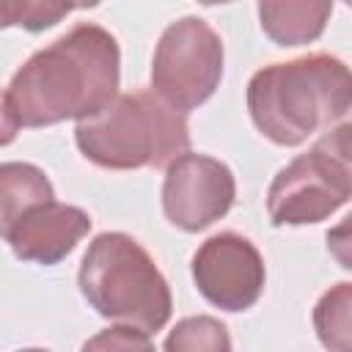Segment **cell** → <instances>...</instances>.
<instances>
[{"mask_svg":"<svg viewBox=\"0 0 352 352\" xmlns=\"http://www.w3.org/2000/svg\"><path fill=\"white\" fill-rule=\"evenodd\" d=\"M118 80L116 36L102 25L80 22L16 69L6 99L19 126H52L104 110L118 96Z\"/></svg>","mask_w":352,"mask_h":352,"instance_id":"1","label":"cell"},{"mask_svg":"<svg viewBox=\"0 0 352 352\" xmlns=\"http://www.w3.org/2000/svg\"><path fill=\"white\" fill-rule=\"evenodd\" d=\"M349 107V69L327 52L270 63L248 82V113L275 146H300L316 132L344 124Z\"/></svg>","mask_w":352,"mask_h":352,"instance_id":"2","label":"cell"},{"mask_svg":"<svg viewBox=\"0 0 352 352\" xmlns=\"http://www.w3.org/2000/svg\"><path fill=\"white\" fill-rule=\"evenodd\" d=\"M74 140L82 157L99 168H168L190 151V126L154 91H132L77 121Z\"/></svg>","mask_w":352,"mask_h":352,"instance_id":"3","label":"cell"},{"mask_svg":"<svg viewBox=\"0 0 352 352\" xmlns=\"http://www.w3.org/2000/svg\"><path fill=\"white\" fill-rule=\"evenodd\" d=\"M77 283L91 308L124 327L157 333L170 319V289L148 250L121 231H104L82 253Z\"/></svg>","mask_w":352,"mask_h":352,"instance_id":"4","label":"cell"},{"mask_svg":"<svg viewBox=\"0 0 352 352\" xmlns=\"http://www.w3.org/2000/svg\"><path fill=\"white\" fill-rule=\"evenodd\" d=\"M349 151V124L344 121L280 168L267 190L272 226H314L338 212L352 195Z\"/></svg>","mask_w":352,"mask_h":352,"instance_id":"5","label":"cell"},{"mask_svg":"<svg viewBox=\"0 0 352 352\" xmlns=\"http://www.w3.org/2000/svg\"><path fill=\"white\" fill-rule=\"evenodd\" d=\"M223 77V38L201 16L170 22L151 60V91L176 113L201 107Z\"/></svg>","mask_w":352,"mask_h":352,"instance_id":"6","label":"cell"},{"mask_svg":"<svg viewBox=\"0 0 352 352\" xmlns=\"http://www.w3.org/2000/svg\"><path fill=\"white\" fill-rule=\"evenodd\" d=\"M236 182L226 162L206 154H182L165 168L162 212L182 231H204L228 214Z\"/></svg>","mask_w":352,"mask_h":352,"instance_id":"7","label":"cell"},{"mask_svg":"<svg viewBox=\"0 0 352 352\" xmlns=\"http://www.w3.org/2000/svg\"><path fill=\"white\" fill-rule=\"evenodd\" d=\"M192 280L206 302L234 314L258 302L267 270L258 248L248 236L236 231H220L195 250Z\"/></svg>","mask_w":352,"mask_h":352,"instance_id":"8","label":"cell"},{"mask_svg":"<svg viewBox=\"0 0 352 352\" xmlns=\"http://www.w3.org/2000/svg\"><path fill=\"white\" fill-rule=\"evenodd\" d=\"M88 231H91L88 212H82L80 206L50 201V204L30 209L8 231L6 242L11 245L19 261L50 267L66 258Z\"/></svg>","mask_w":352,"mask_h":352,"instance_id":"9","label":"cell"},{"mask_svg":"<svg viewBox=\"0 0 352 352\" xmlns=\"http://www.w3.org/2000/svg\"><path fill=\"white\" fill-rule=\"evenodd\" d=\"M333 14V3L314 0H286V3H258L261 30L278 47L311 44L324 33Z\"/></svg>","mask_w":352,"mask_h":352,"instance_id":"10","label":"cell"},{"mask_svg":"<svg viewBox=\"0 0 352 352\" xmlns=\"http://www.w3.org/2000/svg\"><path fill=\"white\" fill-rule=\"evenodd\" d=\"M55 201L47 173L30 162H0V239L36 206Z\"/></svg>","mask_w":352,"mask_h":352,"instance_id":"11","label":"cell"},{"mask_svg":"<svg viewBox=\"0 0 352 352\" xmlns=\"http://www.w3.org/2000/svg\"><path fill=\"white\" fill-rule=\"evenodd\" d=\"M352 283L341 280L330 286L314 305V330L324 349L352 352Z\"/></svg>","mask_w":352,"mask_h":352,"instance_id":"12","label":"cell"},{"mask_svg":"<svg viewBox=\"0 0 352 352\" xmlns=\"http://www.w3.org/2000/svg\"><path fill=\"white\" fill-rule=\"evenodd\" d=\"M162 352H231V336L214 316H187L173 324Z\"/></svg>","mask_w":352,"mask_h":352,"instance_id":"13","label":"cell"},{"mask_svg":"<svg viewBox=\"0 0 352 352\" xmlns=\"http://www.w3.org/2000/svg\"><path fill=\"white\" fill-rule=\"evenodd\" d=\"M77 6L69 3H36V0H0V28L19 25L25 30H47L72 14Z\"/></svg>","mask_w":352,"mask_h":352,"instance_id":"14","label":"cell"},{"mask_svg":"<svg viewBox=\"0 0 352 352\" xmlns=\"http://www.w3.org/2000/svg\"><path fill=\"white\" fill-rule=\"evenodd\" d=\"M80 352H157V349L148 333L116 324V327H107L91 336Z\"/></svg>","mask_w":352,"mask_h":352,"instance_id":"15","label":"cell"},{"mask_svg":"<svg viewBox=\"0 0 352 352\" xmlns=\"http://www.w3.org/2000/svg\"><path fill=\"white\" fill-rule=\"evenodd\" d=\"M16 132H19V124L8 107V99H6V91H0V146H8L16 140Z\"/></svg>","mask_w":352,"mask_h":352,"instance_id":"16","label":"cell"},{"mask_svg":"<svg viewBox=\"0 0 352 352\" xmlns=\"http://www.w3.org/2000/svg\"><path fill=\"white\" fill-rule=\"evenodd\" d=\"M19 352H50V349H38V346H30V349H19Z\"/></svg>","mask_w":352,"mask_h":352,"instance_id":"17","label":"cell"}]
</instances>
